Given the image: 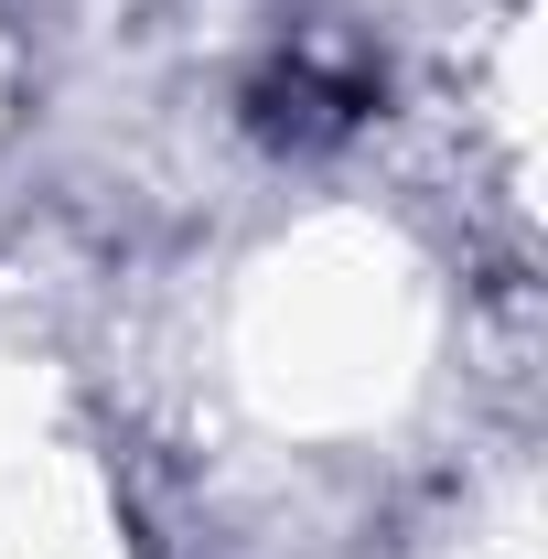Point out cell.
I'll use <instances>...</instances> for the list:
<instances>
[{
    "label": "cell",
    "instance_id": "cell-2",
    "mask_svg": "<svg viewBox=\"0 0 548 559\" xmlns=\"http://www.w3.org/2000/svg\"><path fill=\"white\" fill-rule=\"evenodd\" d=\"M0 559H140L119 474L75 430L44 355H0Z\"/></svg>",
    "mask_w": 548,
    "mask_h": 559
},
{
    "label": "cell",
    "instance_id": "cell-1",
    "mask_svg": "<svg viewBox=\"0 0 548 559\" xmlns=\"http://www.w3.org/2000/svg\"><path fill=\"white\" fill-rule=\"evenodd\" d=\"M441 301L398 226L312 215L237 259L215 312V388L248 430H270L279 463H334L344 441H377L430 399Z\"/></svg>",
    "mask_w": 548,
    "mask_h": 559
}]
</instances>
